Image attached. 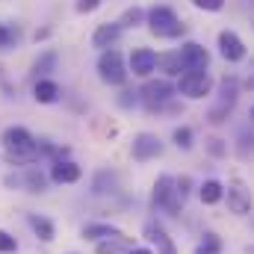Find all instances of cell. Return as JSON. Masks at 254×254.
<instances>
[{
  "instance_id": "cell-22",
  "label": "cell",
  "mask_w": 254,
  "mask_h": 254,
  "mask_svg": "<svg viewBox=\"0 0 254 254\" xmlns=\"http://www.w3.org/2000/svg\"><path fill=\"white\" fill-rule=\"evenodd\" d=\"M116 234V228L113 225H86L83 228V240H104V237H113Z\"/></svg>"
},
{
  "instance_id": "cell-10",
  "label": "cell",
  "mask_w": 254,
  "mask_h": 254,
  "mask_svg": "<svg viewBox=\"0 0 254 254\" xmlns=\"http://www.w3.org/2000/svg\"><path fill=\"white\" fill-rule=\"evenodd\" d=\"M219 51H222V57H225L228 63H240V60H246V45H243V39H240L234 30L219 33Z\"/></svg>"
},
{
  "instance_id": "cell-5",
  "label": "cell",
  "mask_w": 254,
  "mask_h": 254,
  "mask_svg": "<svg viewBox=\"0 0 254 254\" xmlns=\"http://www.w3.org/2000/svg\"><path fill=\"white\" fill-rule=\"evenodd\" d=\"M237 95H240L237 80H234V77H225V80H222V92H219V104L210 110V122H213V125L228 122V116H231V110H234V104H237Z\"/></svg>"
},
{
  "instance_id": "cell-23",
  "label": "cell",
  "mask_w": 254,
  "mask_h": 254,
  "mask_svg": "<svg viewBox=\"0 0 254 254\" xmlns=\"http://www.w3.org/2000/svg\"><path fill=\"white\" fill-rule=\"evenodd\" d=\"M113 190H116V175H113V172H101V175L95 178L92 192H95V195H104V192H113Z\"/></svg>"
},
{
  "instance_id": "cell-8",
  "label": "cell",
  "mask_w": 254,
  "mask_h": 254,
  "mask_svg": "<svg viewBox=\"0 0 254 254\" xmlns=\"http://www.w3.org/2000/svg\"><path fill=\"white\" fill-rule=\"evenodd\" d=\"M130 154H133V160L148 163V160H154V157L163 154V142H160V136H154V133H136Z\"/></svg>"
},
{
  "instance_id": "cell-7",
  "label": "cell",
  "mask_w": 254,
  "mask_h": 254,
  "mask_svg": "<svg viewBox=\"0 0 254 254\" xmlns=\"http://www.w3.org/2000/svg\"><path fill=\"white\" fill-rule=\"evenodd\" d=\"M139 95H142V101H145L148 110H163L175 98V86L169 80H148Z\"/></svg>"
},
{
  "instance_id": "cell-13",
  "label": "cell",
  "mask_w": 254,
  "mask_h": 254,
  "mask_svg": "<svg viewBox=\"0 0 254 254\" xmlns=\"http://www.w3.org/2000/svg\"><path fill=\"white\" fill-rule=\"evenodd\" d=\"M154 68H157V54H154V51L136 48V51L130 54V71H133L136 77H148Z\"/></svg>"
},
{
  "instance_id": "cell-26",
  "label": "cell",
  "mask_w": 254,
  "mask_h": 254,
  "mask_svg": "<svg viewBox=\"0 0 254 254\" xmlns=\"http://www.w3.org/2000/svg\"><path fill=\"white\" fill-rule=\"evenodd\" d=\"M172 139H175V145H178V148H184V151H190V148H192V130H190V127H178Z\"/></svg>"
},
{
  "instance_id": "cell-15",
  "label": "cell",
  "mask_w": 254,
  "mask_h": 254,
  "mask_svg": "<svg viewBox=\"0 0 254 254\" xmlns=\"http://www.w3.org/2000/svg\"><path fill=\"white\" fill-rule=\"evenodd\" d=\"M119 39H122V27H119V24H101V27L95 30V36H92V45L107 51V48H113Z\"/></svg>"
},
{
  "instance_id": "cell-2",
  "label": "cell",
  "mask_w": 254,
  "mask_h": 254,
  "mask_svg": "<svg viewBox=\"0 0 254 254\" xmlns=\"http://www.w3.org/2000/svg\"><path fill=\"white\" fill-rule=\"evenodd\" d=\"M148 27H151V33L160 36V39H178V36L184 33L181 18H178L169 6H154V9L148 12Z\"/></svg>"
},
{
  "instance_id": "cell-6",
  "label": "cell",
  "mask_w": 254,
  "mask_h": 254,
  "mask_svg": "<svg viewBox=\"0 0 254 254\" xmlns=\"http://www.w3.org/2000/svg\"><path fill=\"white\" fill-rule=\"evenodd\" d=\"M210 89H213V80L207 77V71H184V74H181L178 92H181V95H187V98H192V101L207 98V95H210Z\"/></svg>"
},
{
  "instance_id": "cell-32",
  "label": "cell",
  "mask_w": 254,
  "mask_h": 254,
  "mask_svg": "<svg viewBox=\"0 0 254 254\" xmlns=\"http://www.w3.org/2000/svg\"><path fill=\"white\" fill-rule=\"evenodd\" d=\"M101 6V0H77V12H95Z\"/></svg>"
},
{
  "instance_id": "cell-28",
  "label": "cell",
  "mask_w": 254,
  "mask_h": 254,
  "mask_svg": "<svg viewBox=\"0 0 254 254\" xmlns=\"http://www.w3.org/2000/svg\"><path fill=\"white\" fill-rule=\"evenodd\" d=\"M207 151H210L213 157H225V154H228V145H225V139L210 136V139H207Z\"/></svg>"
},
{
  "instance_id": "cell-20",
  "label": "cell",
  "mask_w": 254,
  "mask_h": 254,
  "mask_svg": "<svg viewBox=\"0 0 254 254\" xmlns=\"http://www.w3.org/2000/svg\"><path fill=\"white\" fill-rule=\"evenodd\" d=\"M225 198V187L219 181H204L201 184V201L204 204H219Z\"/></svg>"
},
{
  "instance_id": "cell-19",
  "label": "cell",
  "mask_w": 254,
  "mask_h": 254,
  "mask_svg": "<svg viewBox=\"0 0 254 254\" xmlns=\"http://www.w3.org/2000/svg\"><path fill=\"white\" fill-rule=\"evenodd\" d=\"M21 187L27 192H45L48 190V178H45L39 169H27L24 178H21Z\"/></svg>"
},
{
  "instance_id": "cell-27",
  "label": "cell",
  "mask_w": 254,
  "mask_h": 254,
  "mask_svg": "<svg viewBox=\"0 0 254 254\" xmlns=\"http://www.w3.org/2000/svg\"><path fill=\"white\" fill-rule=\"evenodd\" d=\"M18 252V240L6 231H0V254H15Z\"/></svg>"
},
{
  "instance_id": "cell-17",
  "label": "cell",
  "mask_w": 254,
  "mask_h": 254,
  "mask_svg": "<svg viewBox=\"0 0 254 254\" xmlns=\"http://www.w3.org/2000/svg\"><path fill=\"white\" fill-rule=\"evenodd\" d=\"M27 222H30V228L36 231V237L42 240V243H54V237H57V228H54V222L51 219H45V216H27Z\"/></svg>"
},
{
  "instance_id": "cell-3",
  "label": "cell",
  "mask_w": 254,
  "mask_h": 254,
  "mask_svg": "<svg viewBox=\"0 0 254 254\" xmlns=\"http://www.w3.org/2000/svg\"><path fill=\"white\" fill-rule=\"evenodd\" d=\"M151 204H154V207H163V210H166V213H172V216H178V213H181L184 198L175 192V178H172V175H160V178L154 181Z\"/></svg>"
},
{
  "instance_id": "cell-18",
  "label": "cell",
  "mask_w": 254,
  "mask_h": 254,
  "mask_svg": "<svg viewBox=\"0 0 254 254\" xmlns=\"http://www.w3.org/2000/svg\"><path fill=\"white\" fill-rule=\"evenodd\" d=\"M33 98H36L39 104H54V101L60 98V86H57L54 80H39L36 89H33Z\"/></svg>"
},
{
  "instance_id": "cell-1",
  "label": "cell",
  "mask_w": 254,
  "mask_h": 254,
  "mask_svg": "<svg viewBox=\"0 0 254 254\" xmlns=\"http://www.w3.org/2000/svg\"><path fill=\"white\" fill-rule=\"evenodd\" d=\"M0 142H3L6 157H9L12 163H18V166H27V163H33V160L39 157L36 139H33V133H30L27 127H6L3 136H0Z\"/></svg>"
},
{
  "instance_id": "cell-21",
  "label": "cell",
  "mask_w": 254,
  "mask_h": 254,
  "mask_svg": "<svg viewBox=\"0 0 254 254\" xmlns=\"http://www.w3.org/2000/svg\"><path fill=\"white\" fill-rule=\"evenodd\" d=\"M157 68H163L166 74H181L184 71L181 54H163V57H157Z\"/></svg>"
},
{
  "instance_id": "cell-9",
  "label": "cell",
  "mask_w": 254,
  "mask_h": 254,
  "mask_svg": "<svg viewBox=\"0 0 254 254\" xmlns=\"http://www.w3.org/2000/svg\"><path fill=\"white\" fill-rule=\"evenodd\" d=\"M181 63H184V71H207V63H210V57H207V51L201 48V45H195V42H187L181 51Z\"/></svg>"
},
{
  "instance_id": "cell-16",
  "label": "cell",
  "mask_w": 254,
  "mask_h": 254,
  "mask_svg": "<svg viewBox=\"0 0 254 254\" xmlns=\"http://www.w3.org/2000/svg\"><path fill=\"white\" fill-rule=\"evenodd\" d=\"M130 249V240H127L122 231H116L113 237H104V240H98V246H95V252L98 254H122Z\"/></svg>"
},
{
  "instance_id": "cell-14",
  "label": "cell",
  "mask_w": 254,
  "mask_h": 254,
  "mask_svg": "<svg viewBox=\"0 0 254 254\" xmlns=\"http://www.w3.org/2000/svg\"><path fill=\"white\" fill-rule=\"evenodd\" d=\"M80 175H83L80 166L71 163V160H57L54 169H51V181H54V184H77Z\"/></svg>"
},
{
  "instance_id": "cell-4",
  "label": "cell",
  "mask_w": 254,
  "mask_h": 254,
  "mask_svg": "<svg viewBox=\"0 0 254 254\" xmlns=\"http://www.w3.org/2000/svg\"><path fill=\"white\" fill-rule=\"evenodd\" d=\"M98 77H101L104 83H110V86H122L127 80V68H125V63H122V54H119V51L107 48V51L101 54V60H98Z\"/></svg>"
},
{
  "instance_id": "cell-12",
  "label": "cell",
  "mask_w": 254,
  "mask_h": 254,
  "mask_svg": "<svg viewBox=\"0 0 254 254\" xmlns=\"http://www.w3.org/2000/svg\"><path fill=\"white\" fill-rule=\"evenodd\" d=\"M145 240H148L151 246H157V254H178L172 237H169L166 228L157 225V222H148V225H145Z\"/></svg>"
},
{
  "instance_id": "cell-24",
  "label": "cell",
  "mask_w": 254,
  "mask_h": 254,
  "mask_svg": "<svg viewBox=\"0 0 254 254\" xmlns=\"http://www.w3.org/2000/svg\"><path fill=\"white\" fill-rule=\"evenodd\" d=\"M195 254H222V240H219V234H204V243L198 246Z\"/></svg>"
},
{
  "instance_id": "cell-29",
  "label": "cell",
  "mask_w": 254,
  "mask_h": 254,
  "mask_svg": "<svg viewBox=\"0 0 254 254\" xmlns=\"http://www.w3.org/2000/svg\"><path fill=\"white\" fill-rule=\"evenodd\" d=\"M54 65H57V54H54V51H48V54H42V60L36 63V74H48Z\"/></svg>"
},
{
  "instance_id": "cell-25",
  "label": "cell",
  "mask_w": 254,
  "mask_h": 254,
  "mask_svg": "<svg viewBox=\"0 0 254 254\" xmlns=\"http://www.w3.org/2000/svg\"><path fill=\"white\" fill-rule=\"evenodd\" d=\"M145 21V12L139 9V6H133V9H127L125 15H122V21H119V27H139Z\"/></svg>"
},
{
  "instance_id": "cell-33",
  "label": "cell",
  "mask_w": 254,
  "mask_h": 254,
  "mask_svg": "<svg viewBox=\"0 0 254 254\" xmlns=\"http://www.w3.org/2000/svg\"><path fill=\"white\" fill-rule=\"evenodd\" d=\"M127 254H154L151 249H127Z\"/></svg>"
},
{
  "instance_id": "cell-11",
  "label": "cell",
  "mask_w": 254,
  "mask_h": 254,
  "mask_svg": "<svg viewBox=\"0 0 254 254\" xmlns=\"http://www.w3.org/2000/svg\"><path fill=\"white\" fill-rule=\"evenodd\" d=\"M228 207L237 216H246L252 210V195H249L243 181H231V187H228Z\"/></svg>"
},
{
  "instance_id": "cell-30",
  "label": "cell",
  "mask_w": 254,
  "mask_h": 254,
  "mask_svg": "<svg viewBox=\"0 0 254 254\" xmlns=\"http://www.w3.org/2000/svg\"><path fill=\"white\" fill-rule=\"evenodd\" d=\"M198 9H204V12H219L222 6H225V0H192Z\"/></svg>"
},
{
  "instance_id": "cell-34",
  "label": "cell",
  "mask_w": 254,
  "mask_h": 254,
  "mask_svg": "<svg viewBox=\"0 0 254 254\" xmlns=\"http://www.w3.org/2000/svg\"><path fill=\"white\" fill-rule=\"evenodd\" d=\"M68 254H77V252H68Z\"/></svg>"
},
{
  "instance_id": "cell-31",
  "label": "cell",
  "mask_w": 254,
  "mask_h": 254,
  "mask_svg": "<svg viewBox=\"0 0 254 254\" xmlns=\"http://www.w3.org/2000/svg\"><path fill=\"white\" fill-rule=\"evenodd\" d=\"M15 39H18V30H9V27H3V24H0V48L12 45Z\"/></svg>"
}]
</instances>
